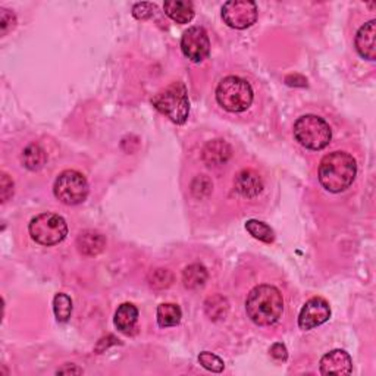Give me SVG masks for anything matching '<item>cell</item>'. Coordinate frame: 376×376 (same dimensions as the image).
Wrapping results in <instances>:
<instances>
[{
    "label": "cell",
    "instance_id": "cell-26",
    "mask_svg": "<svg viewBox=\"0 0 376 376\" xmlns=\"http://www.w3.org/2000/svg\"><path fill=\"white\" fill-rule=\"evenodd\" d=\"M154 10H156V6L153 3H148V2H143V3H137L134 5L132 8V15L134 18L137 19H149L154 15Z\"/></svg>",
    "mask_w": 376,
    "mask_h": 376
},
{
    "label": "cell",
    "instance_id": "cell-31",
    "mask_svg": "<svg viewBox=\"0 0 376 376\" xmlns=\"http://www.w3.org/2000/svg\"><path fill=\"white\" fill-rule=\"evenodd\" d=\"M72 375V373H74V375H80V373H82V369H80V368H77L75 366V364H69V363H67L65 364V366L64 368H60V369H58V375Z\"/></svg>",
    "mask_w": 376,
    "mask_h": 376
},
{
    "label": "cell",
    "instance_id": "cell-8",
    "mask_svg": "<svg viewBox=\"0 0 376 376\" xmlns=\"http://www.w3.org/2000/svg\"><path fill=\"white\" fill-rule=\"evenodd\" d=\"M224 23L234 30H246L257 19V6L250 0H231L222 6Z\"/></svg>",
    "mask_w": 376,
    "mask_h": 376
},
{
    "label": "cell",
    "instance_id": "cell-16",
    "mask_svg": "<svg viewBox=\"0 0 376 376\" xmlns=\"http://www.w3.org/2000/svg\"><path fill=\"white\" fill-rule=\"evenodd\" d=\"M139 320V310L131 303H124L121 305L115 313V327H117L122 333H130L134 332L135 325H137Z\"/></svg>",
    "mask_w": 376,
    "mask_h": 376
},
{
    "label": "cell",
    "instance_id": "cell-17",
    "mask_svg": "<svg viewBox=\"0 0 376 376\" xmlns=\"http://www.w3.org/2000/svg\"><path fill=\"white\" fill-rule=\"evenodd\" d=\"M165 14L176 24H188L194 18V6L188 0H171L163 5Z\"/></svg>",
    "mask_w": 376,
    "mask_h": 376
},
{
    "label": "cell",
    "instance_id": "cell-24",
    "mask_svg": "<svg viewBox=\"0 0 376 376\" xmlns=\"http://www.w3.org/2000/svg\"><path fill=\"white\" fill-rule=\"evenodd\" d=\"M149 285L154 290H163V288H168L169 285H172L174 282V275L171 270L168 269H154L153 272L149 274Z\"/></svg>",
    "mask_w": 376,
    "mask_h": 376
},
{
    "label": "cell",
    "instance_id": "cell-5",
    "mask_svg": "<svg viewBox=\"0 0 376 376\" xmlns=\"http://www.w3.org/2000/svg\"><path fill=\"white\" fill-rule=\"evenodd\" d=\"M296 140L309 150H322L331 143L332 131L329 124L316 115H305L294 124Z\"/></svg>",
    "mask_w": 376,
    "mask_h": 376
},
{
    "label": "cell",
    "instance_id": "cell-27",
    "mask_svg": "<svg viewBox=\"0 0 376 376\" xmlns=\"http://www.w3.org/2000/svg\"><path fill=\"white\" fill-rule=\"evenodd\" d=\"M15 15L6 9H0V27H2V34H6L10 28L15 25Z\"/></svg>",
    "mask_w": 376,
    "mask_h": 376
},
{
    "label": "cell",
    "instance_id": "cell-7",
    "mask_svg": "<svg viewBox=\"0 0 376 376\" xmlns=\"http://www.w3.org/2000/svg\"><path fill=\"white\" fill-rule=\"evenodd\" d=\"M54 193L59 202L75 206L86 202L89 196V183L81 172L68 169L59 174L54 185Z\"/></svg>",
    "mask_w": 376,
    "mask_h": 376
},
{
    "label": "cell",
    "instance_id": "cell-28",
    "mask_svg": "<svg viewBox=\"0 0 376 376\" xmlns=\"http://www.w3.org/2000/svg\"><path fill=\"white\" fill-rule=\"evenodd\" d=\"M0 194H2L3 203H6L14 196V183L9 178L8 174H2V190H0Z\"/></svg>",
    "mask_w": 376,
    "mask_h": 376
},
{
    "label": "cell",
    "instance_id": "cell-21",
    "mask_svg": "<svg viewBox=\"0 0 376 376\" xmlns=\"http://www.w3.org/2000/svg\"><path fill=\"white\" fill-rule=\"evenodd\" d=\"M204 310H206V315L212 320L224 319L229 310V303L225 297L216 294V296H212L206 300Z\"/></svg>",
    "mask_w": 376,
    "mask_h": 376
},
{
    "label": "cell",
    "instance_id": "cell-9",
    "mask_svg": "<svg viewBox=\"0 0 376 376\" xmlns=\"http://www.w3.org/2000/svg\"><path fill=\"white\" fill-rule=\"evenodd\" d=\"M181 50L185 58L191 62L204 60L211 54V41L203 27H191L183 34L181 38Z\"/></svg>",
    "mask_w": 376,
    "mask_h": 376
},
{
    "label": "cell",
    "instance_id": "cell-22",
    "mask_svg": "<svg viewBox=\"0 0 376 376\" xmlns=\"http://www.w3.org/2000/svg\"><path fill=\"white\" fill-rule=\"evenodd\" d=\"M246 229L250 233V235H253L255 238L260 239V242L268 243V244L274 243L275 239L274 229L269 225H266L265 222L256 221V219H250V221H247L246 224Z\"/></svg>",
    "mask_w": 376,
    "mask_h": 376
},
{
    "label": "cell",
    "instance_id": "cell-19",
    "mask_svg": "<svg viewBox=\"0 0 376 376\" xmlns=\"http://www.w3.org/2000/svg\"><path fill=\"white\" fill-rule=\"evenodd\" d=\"M207 281V270L203 265H190L184 269L183 272V282L185 288L188 290H197L204 285Z\"/></svg>",
    "mask_w": 376,
    "mask_h": 376
},
{
    "label": "cell",
    "instance_id": "cell-6",
    "mask_svg": "<svg viewBox=\"0 0 376 376\" xmlns=\"http://www.w3.org/2000/svg\"><path fill=\"white\" fill-rule=\"evenodd\" d=\"M30 235L41 246H55L64 242L68 235L65 219L56 213H40L31 219Z\"/></svg>",
    "mask_w": 376,
    "mask_h": 376
},
{
    "label": "cell",
    "instance_id": "cell-3",
    "mask_svg": "<svg viewBox=\"0 0 376 376\" xmlns=\"http://www.w3.org/2000/svg\"><path fill=\"white\" fill-rule=\"evenodd\" d=\"M152 103L165 117H168L174 124L178 125H183L190 113V100H188L184 82L181 81L172 82L158 94H154Z\"/></svg>",
    "mask_w": 376,
    "mask_h": 376
},
{
    "label": "cell",
    "instance_id": "cell-10",
    "mask_svg": "<svg viewBox=\"0 0 376 376\" xmlns=\"http://www.w3.org/2000/svg\"><path fill=\"white\" fill-rule=\"evenodd\" d=\"M331 318L329 303L322 297H313L303 306L298 315V327L303 331H309L325 323Z\"/></svg>",
    "mask_w": 376,
    "mask_h": 376
},
{
    "label": "cell",
    "instance_id": "cell-18",
    "mask_svg": "<svg viewBox=\"0 0 376 376\" xmlns=\"http://www.w3.org/2000/svg\"><path fill=\"white\" fill-rule=\"evenodd\" d=\"M47 161L46 152L38 144H30L23 152V163L30 171H38Z\"/></svg>",
    "mask_w": 376,
    "mask_h": 376
},
{
    "label": "cell",
    "instance_id": "cell-20",
    "mask_svg": "<svg viewBox=\"0 0 376 376\" xmlns=\"http://www.w3.org/2000/svg\"><path fill=\"white\" fill-rule=\"evenodd\" d=\"M181 309L174 303H163L158 307V323L161 328L176 327L181 322Z\"/></svg>",
    "mask_w": 376,
    "mask_h": 376
},
{
    "label": "cell",
    "instance_id": "cell-2",
    "mask_svg": "<svg viewBox=\"0 0 376 376\" xmlns=\"http://www.w3.org/2000/svg\"><path fill=\"white\" fill-rule=\"evenodd\" d=\"M247 316L259 327H270L284 312V298L274 285H257L246 300Z\"/></svg>",
    "mask_w": 376,
    "mask_h": 376
},
{
    "label": "cell",
    "instance_id": "cell-11",
    "mask_svg": "<svg viewBox=\"0 0 376 376\" xmlns=\"http://www.w3.org/2000/svg\"><path fill=\"white\" fill-rule=\"evenodd\" d=\"M322 375H350L353 372V362L350 354L344 350H332L320 359Z\"/></svg>",
    "mask_w": 376,
    "mask_h": 376
},
{
    "label": "cell",
    "instance_id": "cell-25",
    "mask_svg": "<svg viewBox=\"0 0 376 376\" xmlns=\"http://www.w3.org/2000/svg\"><path fill=\"white\" fill-rule=\"evenodd\" d=\"M198 362H200L202 366L207 371H211L213 373H221L225 368L224 362L219 359L216 354L209 353V351H203L200 353V356H198Z\"/></svg>",
    "mask_w": 376,
    "mask_h": 376
},
{
    "label": "cell",
    "instance_id": "cell-29",
    "mask_svg": "<svg viewBox=\"0 0 376 376\" xmlns=\"http://www.w3.org/2000/svg\"><path fill=\"white\" fill-rule=\"evenodd\" d=\"M270 356H272L275 360L284 362L288 357V351H287L284 344L277 342V344H274L272 347H270Z\"/></svg>",
    "mask_w": 376,
    "mask_h": 376
},
{
    "label": "cell",
    "instance_id": "cell-30",
    "mask_svg": "<svg viewBox=\"0 0 376 376\" xmlns=\"http://www.w3.org/2000/svg\"><path fill=\"white\" fill-rule=\"evenodd\" d=\"M285 82L288 86H298V87H306L307 86V80L301 75H288L285 78Z\"/></svg>",
    "mask_w": 376,
    "mask_h": 376
},
{
    "label": "cell",
    "instance_id": "cell-1",
    "mask_svg": "<svg viewBox=\"0 0 376 376\" xmlns=\"http://www.w3.org/2000/svg\"><path fill=\"white\" fill-rule=\"evenodd\" d=\"M357 165L347 152H332L323 156L319 165V183L329 193H341L353 184Z\"/></svg>",
    "mask_w": 376,
    "mask_h": 376
},
{
    "label": "cell",
    "instance_id": "cell-23",
    "mask_svg": "<svg viewBox=\"0 0 376 376\" xmlns=\"http://www.w3.org/2000/svg\"><path fill=\"white\" fill-rule=\"evenodd\" d=\"M54 310L58 322H68L72 315V300L67 294L59 292L54 300Z\"/></svg>",
    "mask_w": 376,
    "mask_h": 376
},
{
    "label": "cell",
    "instance_id": "cell-13",
    "mask_svg": "<svg viewBox=\"0 0 376 376\" xmlns=\"http://www.w3.org/2000/svg\"><path fill=\"white\" fill-rule=\"evenodd\" d=\"M263 188V181L260 175L253 169H244L235 176V190L243 197L253 198Z\"/></svg>",
    "mask_w": 376,
    "mask_h": 376
},
{
    "label": "cell",
    "instance_id": "cell-14",
    "mask_svg": "<svg viewBox=\"0 0 376 376\" xmlns=\"http://www.w3.org/2000/svg\"><path fill=\"white\" fill-rule=\"evenodd\" d=\"M231 154L233 150L226 141L213 140L204 145L202 158L207 166H221L229 161Z\"/></svg>",
    "mask_w": 376,
    "mask_h": 376
},
{
    "label": "cell",
    "instance_id": "cell-12",
    "mask_svg": "<svg viewBox=\"0 0 376 376\" xmlns=\"http://www.w3.org/2000/svg\"><path fill=\"white\" fill-rule=\"evenodd\" d=\"M376 21L372 19L368 24H364L356 34V49L359 55L368 60L376 59Z\"/></svg>",
    "mask_w": 376,
    "mask_h": 376
},
{
    "label": "cell",
    "instance_id": "cell-15",
    "mask_svg": "<svg viewBox=\"0 0 376 376\" xmlns=\"http://www.w3.org/2000/svg\"><path fill=\"white\" fill-rule=\"evenodd\" d=\"M77 247L81 255L87 257H93L100 255L104 247H106V238H104L100 233L93 231V229H87L82 231L77 238Z\"/></svg>",
    "mask_w": 376,
    "mask_h": 376
},
{
    "label": "cell",
    "instance_id": "cell-4",
    "mask_svg": "<svg viewBox=\"0 0 376 376\" xmlns=\"http://www.w3.org/2000/svg\"><path fill=\"white\" fill-rule=\"evenodd\" d=\"M216 100L228 112H244L253 103V89L243 78L226 77L218 84Z\"/></svg>",
    "mask_w": 376,
    "mask_h": 376
}]
</instances>
